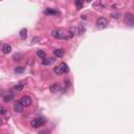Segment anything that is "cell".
Returning a JSON list of instances; mask_svg holds the SVG:
<instances>
[{
    "label": "cell",
    "mask_w": 134,
    "mask_h": 134,
    "mask_svg": "<svg viewBox=\"0 0 134 134\" xmlns=\"http://www.w3.org/2000/svg\"><path fill=\"white\" fill-rule=\"evenodd\" d=\"M51 36L56 39H62V40H69L73 37L69 32H64L61 29H55L51 32Z\"/></svg>",
    "instance_id": "cell-1"
},
{
    "label": "cell",
    "mask_w": 134,
    "mask_h": 134,
    "mask_svg": "<svg viewBox=\"0 0 134 134\" xmlns=\"http://www.w3.org/2000/svg\"><path fill=\"white\" fill-rule=\"evenodd\" d=\"M45 123H46V118L45 117H38V118L34 119L32 122V127L33 128H39Z\"/></svg>",
    "instance_id": "cell-2"
},
{
    "label": "cell",
    "mask_w": 134,
    "mask_h": 134,
    "mask_svg": "<svg viewBox=\"0 0 134 134\" xmlns=\"http://www.w3.org/2000/svg\"><path fill=\"white\" fill-rule=\"evenodd\" d=\"M96 25L101 28H105L106 26L108 25V21H107L106 18L100 17V18H97V20H96Z\"/></svg>",
    "instance_id": "cell-3"
},
{
    "label": "cell",
    "mask_w": 134,
    "mask_h": 134,
    "mask_svg": "<svg viewBox=\"0 0 134 134\" xmlns=\"http://www.w3.org/2000/svg\"><path fill=\"white\" fill-rule=\"evenodd\" d=\"M20 102H21V104L23 105V107H28L32 105V99H30L28 95H23L21 97Z\"/></svg>",
    "instance_id": "cell-4"
},
{
    "label": "cell",
    "mask_w": 134,
    "mask_h": 134,
    "mask_svg": "<svg viewBox=\"0 0 134 134\" xmlns=\"http://www.w3.org/2000/svg\"><path fill=\"white\" fill-rule=\"evenodd\" d=\"M14 111L17 113H21L23 111V105L21 104L20 101H15L14 102Z\"/></svg>",
    "instance_id": "cell-5"
},
{
    "label": "cell",
    "mask_w": 134,
    "mask_h": 134,
    "mask_svg": "<svg viewBox=\"0 0 134 134\" xmlns=\"http://www.w3.org/2000/svg\"><path fill=\"white\" fill-rule=\"evenodd\" d=\"M133 20H134V16H133V14H131V13H127V14L125 15V22L128 23L129 25L133 24Z\"/></svg>",
    "instance_id": "cell-6"
},
{
    "label": "cell",
    "mask_w": 134,
    "mask_h": 134,
    "mask_svg": "<svg viewBox=\"0 0 134 134\" xmlns=\"http://www.w3.org/2000/svg\"><path fill=\"white\" fill-rule=\"evenodd\" d=\"M55 61H56V59L53 57H50V58L45 57L44 59H42V64L45 65V66H48V65H50L52 63H55Z\"/></svg>",
    "instance_id": "cell-7"
},
{
    "label": "cell",
    "mask_w": 134,
    "mask_h": 134,
    "mask_svg": "<svg viewBox=\"0 0 134 134\" xmlns=\"http://www.w3.org/2000/svg\"><path fill=\"white\" fill-rule=\"evenodd\" d=\"M61 89H62L61 85H60V84H58V83H55V84H52L51 86L49 87V90H50V92H52V93L59 92V91H61Z\"/></svg>",
    "instance_id": "cell-8"
},
{
    "label": "cell",
    "mask_w": 134,
    "mask_h": 134,
    "mask_svg": "<svg viewBox=\"0 0 134 134\" xmlns=\"http://www.w3.org/2000/svg\"><path fill=\"white\" fill-rule=\"evenodd\" d=\"M14 97H15L14 93H12V92H6L5 94H3V101H4V102H6V103H8V102H11L12 100H14Z\"/></svg>",
    "instance_id": "cell-9"
},
{
    "label": "cell",
    "mask_w": 134,
    "mask_h": 134,
    "mask_svg": "<svg viewBox=\"0 0 134 134\" xmlns=\"http://www.w3.org/2000/svg\"><path fill=\"white\" fill-rule=\"evenodd\" d=\"M53 72H55L56 74H58V75H61V74L65 73V72H64L63 67H62V65H61V64H60L59 66H57V67H55V68H53Z\"/></svg>",
    "instance_id": "cell-10"
},
{
    "label": "cell",
    "mask_w": 134,
    "mask_h": 134,
    "mask_svg": "<svg viewBox=\"0 0 134 134\" xmlns=\"http://www.w3.org/2000/svg\"><path fill=\"white\" fill-rule=\"evenodd\" d=\"M64 53H65V51H64L63 48H59V49L53 50V55H55L56 57H58V58H62L64 56Z\"/></svg>",
    "instance_id": "cell-11"
},
{
    "label": "cell",
    "mask_w": 134,
    "mask_h": 134,
    "mask_svg": "<svg viewBox=\"0 0 134 134\" xmlns=\"http://www.w3.org/2000/svg\"><path fill=\"white\" fill-rule=\"evenodd\" d=\"M12 51V46L8 45V44H4V45L2 46V52L5 53V55H7V53H10Z\"/></svg>",
    "instance_id": "cell-12"
},
{
    "label": "cell",
    "mask_w": 134,
    "mask_h": 134,
    "mask_svg": "<svg viewBox=\"0 0 134 134\" xmlns=\"http://www.w3.org/2000/svg\"><path fill=\"white\" fill-rule=\"evenodd\" d=\"M44 13H45L46 15H50V16H55V15H58V14H59V12H58V11L51 10V8H46Z\"/></svg>",
    "instance_id": "cell-13"
},
{
    "label": "cell",
    "mask_w": 134,
    "mask_h": 134,
    "mask_svg": "<svg viewBox=\"0 0 134 134\" xmlns=\"http://www.w3.org/2000/svg\"><path fill=\"white\" fill-rule=\"evenodd\" d=\"M19 35H20V38L21 39H26V37H27V29H26V28H22L20 30Z\"/></svg>",
    "instance_id": "cell-14"
},
{
    "label": "cell",
    "mask_w": 134,
    "mask_h": 134,
    "mask_svg": "<svg viewBox=\"0 0 134 134\" xmlns=\"http://www.w3.org/2000/svg\"><path fill=\"white\" fill-rule=\"evenodd\" d=\"M37 56L40 58V59H44V58L46 57V53H45V51H44V50L39 49V50L37 51Z\"/></svg>",
    "instance_id": "cell-15"
},
{
    "label": "cell",
    "mask_w": 134,
    "mask_h": 134,
    "mask_svg": "<svg viewBox=\"0 0 134 134\" xmlns=\"http://www.w3.org/2000/svg\"><path fill=\"white\" fill-rule=\"evenodd\" d=\"M14 90L17 91V92L22 91V90H23V85H22V84H17V85H15V86H14Z\"/></svg>",
    "instance_id": "cell-16"
},
{
    "label": "cell",
    "mask_w": 134,
    "mask_h": 134,
    "mask_svg": "<svg viewBox=\"0 0 134 134\" xmlns=\"http://www.w3.org/2000/svg\"><path fill=\"white\" fill-rule=\"evenodd\" d=\"M85 30H86V28H85V26H84V25L80 24V25L78 26V34H79V35L84 34V33H85Z\"/></svg>",
    "instance_id": "cell-17"
},
{
    "label": "cell",
    "mask_w": 134,
    "mask_h": 134,
    "mask_svg": "<svg viewBox=\"0 0 134 134\" xmlns=\"http://www.w3.org/2000/svg\"><path fill=\"white\" fill-rule=\"evenodd\" d=\"M74 3H75V5H77L78 10H81V8L83 7V5H84V2L81 1V0H77V1H75Z\"/></svg>",
    "instance_id": "cell-18"
},
{
    "label": "cell",
    "mask_w": 134,
    "mask_h": 134,
    "mask_svg": "<svg viewBox=\"0 0 134 134\" xmlns=\"http://www.w3.org/2000/svg\"><path fill=\"white\" fill-rule=\"evenodd\" d=\"M24 70H25L24 67H16V68H15V72H17V73H22Z\"/></svg>",
    "instance_id": "cell-19"
},
{
    "label": "cell",
    "mask_w": 134,
    "mask_h": 134,
    "mask_svg": "<svg viewBox=\"0 0 134 134\" xmlns=\"http://www.w3.org/2000/svg\"><path fill=\"white\" fill-rule=\"evenodd\" d=\"M69 33L72 35V36H74L75 34H78V27H75V26H73V27H71L70 28V30H69Z\"/></svg>",
    "instance_id": "cell-20"
},
{
    "label": "cell",
    "mask_w": 134,
    "mask_h": 134,
    "mask_svg": "<svg viewBox=\"0 0 134 134\" xmlns=\"http://www.w3.org/2000/svg\"><path fill=\"white\" fill-rule=\"evenodd\" d=\"M6 112H7V110H6L5 107H3V106L0 105V114L3 115V114H5Z\"/></svg>",
    "instance_id": "cell-21"
},
{
    "label": "cell",
    "mask_w": 134,
    "mask_h": 134,
    "mask_svg": "<svg viewBox=\"0 0 134 134\" xmlns=\"http://www.w3.org/2000/svg\"><path fill=\"white\" fill-rule=\"evenodd\" d=\"M61 65H62V67H63V69H64V72L65 73H67L69 71V68H68V65H67L66 63H61Z\"/></svg>",
    "instance_id": "cell-22"
},
{
    "label": "cell",
    "mask_w": 134,
    "mask_h": 134,
    "mask_svg": "<svg viewBox=\"0 0 134 134\" xmlns=\"http://www.w3.org/2000/svg\"><path fill=\"white\" fill-rule=\"evenodd\" d=\"M111 16H112V18H114V19H118V18H119V14H118V13H117V14L113 13V14L111 15Z\"/></svg>",
    "instance_id": "cell-23"
},
{
    "label": "cell",
    "mask_w": 134,
    "mask_h": 134,
    "mask_svg": "<svg viewBox=\"0 0 134 134\" xmlns=\"http://www.w3.org/2000/svg\"><path fill=\"white\" fill-rule=\"evenodd\" d=\"M49 132H48V130H43L41 132H39V134H48Z\"/></svg>",
    "instance_id": "cell-24"
},
{
    "label": "cell",
    "mask_w": 134,
    "mask_h": 134,
    "mask_svg": "<svg viewBox=\"0 0 134 134\" xmlns=\"http://www.w3.org/2000/svg\"><path fill=\"white\" fill-rule=\"evenodd\" d=\"M2 123H3V122H2V119L0 118V126H1V125H2Z\"/></svg>",
    "instance_id": "cell-25"
}]
</instances>
